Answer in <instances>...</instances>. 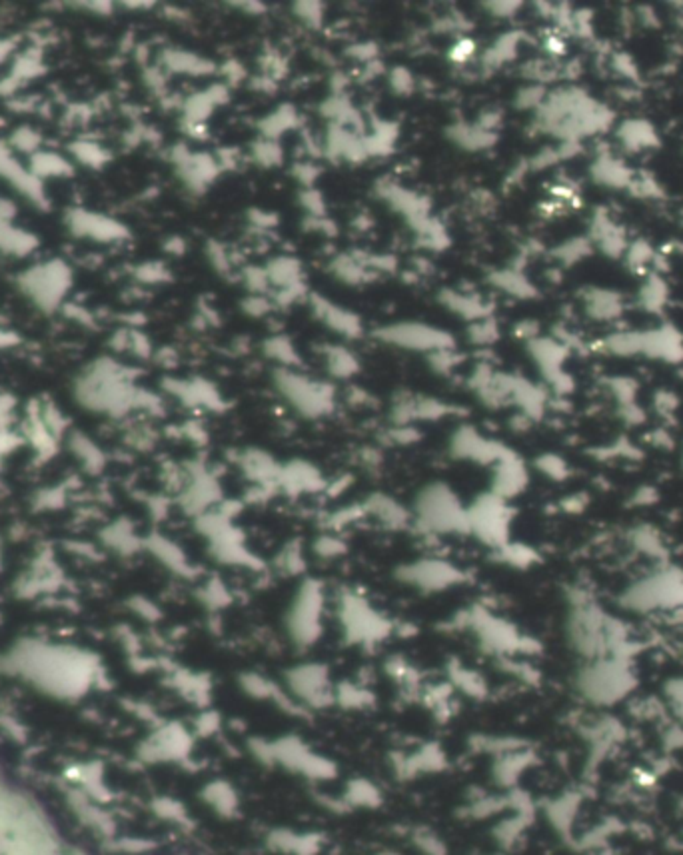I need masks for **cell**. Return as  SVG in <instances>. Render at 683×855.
Masks as SVG:
<instances>
[{"instance_id": "cell-1", "label": "cell", "mask_w": 683, "mask_h": 855, "mask_svg": "<svg viewBox=\"0 0 683 855\" xmlns=\"http://www.w3.org/2000/svg\"><path fill=\"white\" fill-rule=\"evenodd\" d=\"M566 637L571 650L584 661L627 655L630 647V634L624 621L603 610L590 591L582 588L568 591Z\"/></svg>"}, {"instance_id": "cell-2", "label": "cell", "mask_w": 683, "mask_h": 855, "mask_svg": "<svg viewBox=\"0 0 683 855\" xmlns=\"http://www.w3.org/2000/svg\"><path fill=\"white\" fill-rule=\"evenodd\" d=\"M638 685L633 666L627 655L582 661L574 676L579 698L593 708H611L624 701Z\"/></svg>"}, {"instance_id": "cell-3", "label": "cell", "mask_w": 683, "mask_h": 855, "mask_svg": "<svg viewBox=\"0 0 683 855\" xmlns=\"http://www.w3.org/2000/svg\"><path fill=\"white\" fill-rule=\"evenodd\" d=\"M412 518L426 534H467V506L444 482H432L418 492Z\"/></svg>"}, {"instance_id": "cell-4", "label": "cell", "mask_w": 683, "mask_h": 855, "mask_svg": "<svg viewBox=\"0 0 683 855\" xmlns=\"http://www.w3.org/2000/svg\"><path fill=\"white\" fill-rule=\"evenodd\" d=\"M274 386L294 410L304 418H322L336 406V390L330 382L310 378L296 368H276Z\"/></svg>"}, {"instance_id": "cell-5", "label": "cell", "mask_w": 683, "mask_h": 855, "mask_svg": "<svg viewBox=\"0 0 683 855\" xmlns=\"http://www.w3.org/2000/svg\"><path fill=\"white\" fill-rule=\"evenodd\" d=\"M619 604L627 610H633L638 614L656 612V610H671V607L683 606V574L665 567L657 570L656 574L646 575L627 588Z\"/></svg>"}, {"instance_id": "cell-6", "label": "cell", "mask_w": 683, "mask_h": 855, "mask_svg": "<svg viewBox=\"0 0 683 855\" xmlns=\"http://www.w3.org/2000/svg\"><path fill=\"white\" fill-rule=\"evenodd\" d=\"M514 510L510 502L499 495L486 492L480 494L467 506V534H472L491 550L504 548L510 543Z\"/></svg>"}, {"instance_id": "cell-7", "label": "cell", "mask_w": 683, "mask_h": 855, "mask_svg": "<svg viewBox=\"0 0 683 855\" xmlns=\"http://www.w3.org/2000/svg\"><path fill=\"white\" fill-rule=\"evenodd\" d=\"M324 606L326 594L322 583L312 578L302 582L286 614V628L298 645H312L320 637Z\"/></svg>"}, {"instance_id": "cell-8", "label": "cell", "mask_w": 683, "mask_h": 855, "mask_svg": "<svg viewBox=\"0 0 683 855\" xmlns=\"http://www.w3.org/2000/svg\"><path fill=\"white\" fill-rule=\"evenodd\" d=\"M374 338L388 346H396L408 352H422L430 356L434 352L454 350L456 340L450 332L422 322H396L378 328Z\"/></svg>"}, {"instance_id": "cell-9", "label": "cell", "mask_w": 683, "mask_h": 855, "mask_svg": "<svg viewBox=\"0 0 683 855\" xmlns=\"http://www.w3.org/2000/svg\"><path fill=\"white\" fill-rule=\"evenodd\" d=\"M338 610L346 636L354 642H378L390 634L392 623L356 591H342Z\"/></svg>"}, {"instance_id": "cell-10", "label": "cell", "mask_w": 683, "mask_h": 855, "mask_svg": "<svg viewBox=\"0 0 683 855\" xmlns=\"http://www.w3.org/2000/svg\"><path fill=\"white\" fill-rule=\"evenodd\" d=\"M396 578L410 588L426 591V594H436V591H446L464 583L466 574L458 566L446 562V559L424 558L400 566L398 572H396Z\"/></svg>"}, {"instance_id": "cell-11", "label": "cell", "mask_w": 683, "mask_h": 855, "mask_svg": "<svg viewBox=\"0 0 683 855\" xmlns=\"http://www.w3.org/2000/svg\"><path fill=\"white\" fill-rule=\"evenodd\" d=\"M510 452L504 444L482 436L474 426H459L450 438L451 458L482 463V466H496Z\"/></svg>"}, {"instance_id": "cell-12", "label": "cell", "mask_w": 683, "mask_h": 855, "mask_svg": "<svg viewBox=\"0 0 683 855\" xmlns=\"http://www.w3.org/2000/svg\"><path fill=\"white\" fill-rule=\"evenodd\" d=\"M467 623L478 631V636L483 644L491 650L498 652H512L518 650L523 644V637H520L515 628H512L510 623L496 618L483 610H474L467 618Z\"/></svg>"}, {"instance_id": "cell-13", "label": "cell", "mask_w": 683, "mask_h": 855, "mask_svg": "<svg viewBox=\"0 0 683 855\" xmlns=\"http://www.w3.org/2000/svg\"><path fill=\"white\" fill-rule=\"evenodd\" d=\"M308 302H310V308L314 312V316L320 320L324 326H328L332 332L344 336L348 340H356L362 336L364 328L358 314L336 306V304L326 300L320 294H308Z\"/></svg>"}, {"instance_id": "cell-14", "label": "cell", "mask_w": 683, "mask_h": 855, "mask_svg": "<svg viewBox=\"0 0 683 855\" xmlns=\"http://www.w3.org/2000/svg\"><path fill=\"white\" fill-rule=\"evenodd\" d=\"M236 466L242 474L256 486V490H272L278 487V476H280L282 463H278L268 452L260 447H246L236 455Z\"/></svg>"}, {"instance_id": "cell-15", "label": "cell", "mask_w": 683, "mask_h": 855, "mask_svg": "<svg viewBox=\"0 0 683 855\" xmlns=\"http://www.w3.org/2000/svg\"><path fill=\"white\" fill-rule=\"evenodd\" d=\"M528 468L518 455L510 452L504 455L494 466V476H491V487L490 492L499 495L510 502L515 495H520L528 486Z\"/></svg>"}, {"instance_id": "cell-16", "label": "cell", "mask_w": 683, "mask_h": 855, "mask_svg": "<svg viewBox=\"0 0 683 855\" xmlns=\"http://www.w3.org/2000/svg\"><path fill=\"white\" fill-rule=\"evenodd\" d=\"M322 487H326V479L314 463L304 460L282 463L280 476H278V490L300 495L306 492H318L322 490Z\"/></svg>"}, {"instance_id": "cell-17", "label": "cell", "mask_w": 683, "mask_h": 855, "mask_svg": "<svg viewBox=\"0 0 683 855\" xmlns=\"http://www.w3.org/2000/svg\"><path fill=\"white\" fill-rule=\"evenodd\" d=\"M290 685L300 698H306L310 701H324L328 695V674L322 666L308 663V666L296 668L290 674Z\"/></svg>"}, {"instance_id": "cell-18", "label": "cell", "mask_w": 683, "mask_h": 855, "mask_svg": "<svg viewBox=\"0 0 683 855\" xmlns=\"http://www.w3.org/2000/svg\"><path fill=\"white\" fill-rule=\"evenodd\" d=\"M362 510H364V516L376 518L380 524L386 527H392V530L408 526L412 519L410 511L404 508L400 502H396L386 494H372L370 498L362 503Z\"/></svg>"}, {"instance_id": "cell-19", "label": "cell", "mask_w": 683, "mask_h": 855, "mask_svg": "<svg viewBox=\"0 0 683 855\" xmlns=\"http://www.w3.org/2000/svg\"><path fill=\"white\" fill-rule=\"evenodd\" d=\"M438 300L442 306H446L450 312H454V314H458L459 318L467 320V322H475V320L490 316L488 304H483L480 296L475 294H462L458 290H451V288H444L438 296Z\"/></svg>"}, {"instance_id": "cell-20", "label": "cell", "mask_w": 683, "mask_h": 855, "mask_svg": "<svg viewBox=\"0 0 683 855\" xmlns=\"http://www.w3.org/2000/svg\"><path fill=\"white\" fill-rule=\"evenodd\" d=\"M446 136L450 139V142L456 144L458 148L467 152H478V150L494 146L496 144V132H488L478 124H467V123H456L448 126Z\"/></svg>"}, {"instance_id": "cell-21", "label": "cell", "mask_w": 683, "mask_h": 855, "mask_svg": "<svg viewBox=\"0 0 683 855\" xmlns=\"http://www.w3.org/2000/svg\"><path fill=\"white\" fill-rule=\"evenodd\" d=\"M320 354L324 358L326 370L334 378H350L356 372L360 370V362L350 350L346 346H340V344H328V346H320Z\"/></svg>"}, {"instance_id": "cell-22", "label": "cell", "mask_w": 683, "mask_h": 855, "mask_svg": "<svg viewBox=\"0 0 683 855\" xmlns=\"http://www.w3.org/2000/svg\"><path fill=\"white\" fill-rule=\"evenodd\" d=\"M264 270H266L270 286H274L276 290H284V288L296 286L302 282L300 260L292 258V256H276V258H272L266 264Z\"/></svg>"}, {"instance_id": "cell-23", "label": "cell", "mask_w": 683, "mask_h": 855, "mask_svg": "<svg viewBox=\"0 0 683 855\" xmlns=\"http://www.w3.org/2000/svg\"><path fill=\"white\" fill-rule=\"evenodd\" d=\"M166 64H169V68L177 72H186V75H198V76L212 75V72L216 70V64L210 62L208 59H204V56H196V54L180 52V51L169 52V56H166Z\"/></svg>"}, {"instance_id": "cell-24", "label": "cell", "mask_w": 683, "mask_h": 855, "mask_svg": "<svg viewBox=\"0 0 683 855\" xmlns=\"http://www.w3.org/2000/svg\"><path fill=\"white\" fill-rule=\"evenodd\" d=\"M296 124H298L296 110H294L292 107L278 108L276 112H272V115L266 116L260 123L262 139L278 140V136H282L284 132H288V131H292V128H296Z\"/></svg>"}, {"instance_id": "cell-25", "label": "cell", "mask_w": 683, "mask_h": 855, "mask_svg": "<svg viewBox=\"0 0 683 855\" xmlns=\"http://www.w3.org/2000/svg\"><path fill=\"white\" fill-rule=\"evenodd\" d=\"M262 348H264V354L268 358H272L276 360L278 368H298L300 366V356H298V352L296 348H294V344L286 338V336H272V338H268L264 344H262Z\"/></svg>"}, {"instance_id": "cell-26", "label": "cell", "mask_w": 683, "mask_h": 855, "mask_svg": "<svg viewBox=\"0 0 683 855\" xmlns=\"http://www.w3.org/2000/svg\"><path fill=\"white\" fill-rule=\"evenodd\" d=\"M330 272L344 284H360L368 280L366 268L352 254H342L330 262Z\"/></svg>"}, {"instance_id": "cell-27", "label": "cell", "mask_w": 683, "mask_h": 855, "mask_svg": "<svg viewBox=\"0 0 683 855\" xmlns=\"http://www.w3.org/2000/svg\"><path fill=\"white\" fill-rule=\"evenodd\" d=\"M274 566H276V570L284 574V575H298V574L304 572L306 558H304V550H302L300 542L286 543V546L276 554Z\"/></svg>"}, {"instance_id": "cell-28", "label": "cell", "mask_w": 683, "mask_h": 855, "mask_svg": "<svg viewBox=\"0 0 683 855\" xmlns=\"http://www.w3.org/2000/svg\"><path fill=\"white\" fill-rule=\"evenodd\" d=\"M496 558L499 562L514 567H528L538 562L536 550H531L526 546V543H518V542H510L506 543L504 548L496 550Z\"/></svg>"}, {"instance_id": "cell-29", "label": "cell", "mask_w": 683, "mask_h": 855, "mask_svg": "<svg viewBox=\"0 0 683 855\" xmlns=\"http://www.w3.org/2000/svg\"><path fill=\"white\" fill-rule=\"evenodd\" d=\"M250 154H252L254 162H256L258 166H264V168L280 166L282 160H284V152H282L280 142L270 140V139H262V136L252 144Z\"/></svg>"}, {"instance_id": "cell-30", "label": "cell", "mask_w": 683, "mask_h": 855, "mask_svg": "<svg viewBox=\"0 0 683 855\" xmlns=\"http://www.w3.org/2000/svg\"><path fill=\"white\" fill-rule=\"evenodd\" d=\"M490 282L494 284L496 288H499V290H504L507 294H514V296H520V298H526V296L530 294H534V290L528 286L526 280H523L518 272H514V270H504V272H494V274L490 276Z\"/></svg>"}, {"instance_id": "cell-31", "label": "cell", "mask_w": 683, "mask_h": 855, "mask_svg": "<svg viewBox=\"0 0 683 855\" xmlns=\"http://www.w3.org/2000/svg\"><path fill=\"white\" fill-rule=\"evenodd\" d=\"M216 104L210 99L208 92L190 96L184 102V120L190 124H204V120L212 115Z\"/></svg>"}, {"instance_id": "cell-32", "label": "cell", "mask_w": 683, "mask_h": 855, "mask_svg": "<svg viewBox=\"0 0 683 855\" xmlns=\"http://www.w3.org/2000/svg\"><path fill=\"white\" fill-rule=\"evenodd\" d=\"M498 324L490 316L470 322V328H467V340L475 344V346H490V344L498 340Z\"/></svg>"}, {"instance_id": "cell-33", "label": "cell", "mask_w": 683, "mask_h": 855, "mask_svg": "<svg viewBox=\"0 0 683 855\" xmlns=\"http://www.w3.org/2000/svg\"><path fill=\"white\" fill-rule=\"evenodd\" d=\"M292 12L302 24H306L308 28L318 30L324 22V4L322 3H308V0H306V3H296V4H292Z\"/></svg>"}, {"instance_id": "cell-34", "label": "cell", "mask_w": 683, "mask_h": 855, "mask_svg": "<svg viewBox=\"0 0 683 855\" xmlns=\"http://www.w3.org/2000/svg\"><path fill=\"white\" fill-rule=\"evenodd\" d=\"M206 254H208V260L212 262V266L218 274H228V272L232 270V254L228 252L226 246L216 242V240H208V242H206Z\"/></svg>"}, {"instance_id": "cell-35", "label": "cell", "mask_w": 683, "mask_h": 855, "mask_svg": "<svg viewBox=\"0 0 683 855\" xmlns=\"http://www.w3.org/2000/svg\"><path fill=\"white\" fill-rule=\"evenodd\" d=\"M244 284L248 288L250 294L256 296H268L270 282L266 276V270L260 266H248L244 270Z\"/></svg>"}, {"instance_id": "cell-36", "label": "cell", "mask_w": 683, "mask_h": 855, "mask_svg": "<svg viewBox=\"0 0 683 855\" xmlns=\"http://www.w3.org/2000/svg\"><path fill=\"white\" fill-rule=\"evenodd\" d=\"M300 204L304 206L306 216H314V218H324L326 216V202L324 196L316 188H304L298 194Z\"/></svg>"}, {"instance_id": "cell-37", "label": "cell", "mask_w": 683, "mask_h": 855, "mask_svg": "<svg viewBox=\"0 0 683 855\" xmlns=\"http://www.w3.org/2000/svg\"><path fill=\"white\" fill-rule=\"evenodd\" d=\"M428 362H430V366L434 368V372L450 374L459 362H462V356L458 354L456 348L454 350H442V352H434V354L428 356Z\"/></svg>"}, {"instance_id": "cell-38", "label": "cell", "mask_w": 683, "mask_h": 855, "mask_svg": "<svg viewBox=\"0 0 683 855\" xmlns=\"http://www.w3.org/2000/svg\"><path fill=\"white\" fill-rule=\"evenodd\" d=\"M390 88H392V92L394 94H398V96H410L412 92H414V88H416V83H414V76H412V72L408 68H404V67H396L390 70Z\"/></svg>"}, {"instance_id": "cell-39", "label": "cell", "mask_w": 683, "mask_h": 855, "mask_svg": "<svg viewBox=\"0 0 683 855\" xmlns=\"http://www.w3.org/2000/svg\"><path fill=\"white\" fill-rule=\"evenodd\" d=\"M536 466H538L539 471H542V474H546L547 478H552V479H563L568 476L566 462L558 458V455L546 454V455H542V458H538Z\"/></svg>"}, {"instance_id": "cell-40", "label": "cell", "mask_w": 683, "mask_h": 855, "mask_svg": "<svg viewBox=\"0 0 683 855\" xmlns=\"http://www.w3.org/2000/svg\"><path fill=\"white\" fill-rule=\"evenodd\" d=\"M242 310L244 314H248L252 318H262L274 310V304L270 300V296L250 294L242 300Z\"/></svg>"}, {"instance_id": "cell-41", "label": "cell", "mask_w": 683, "mask_h": 855, "mask_svg": "<svg viewBox=\"0 0 683 855\" xmlns=\"http://www.w3.org/2000/svg\"><path fill=\"white\" fill-rule=\"evenodd\" d=\"M475 54V43L472 38H458L454 44L450 46V51H448V60L451 64H458V67H462V64L466 62H470L472 56Z\"/></svg>"}, {"instance_id": "cell-42", "label": "cell", "mask_w": 683, "mask_h": 855, "mask_svg": "<svg viewBox=\"0 0 683 855\" xmlns=\"http://www.w3.org/2000/svg\"><path fill=\"white\" fill-rule=\"evenodd\" d=\"M316 554L318 556H322V558H334V556H340L342 551H344V542L338 540V538H334V535H324V538H320L316 542Z\"/></svg>"}, {"instance_id": "cell-43", "label": "cell", "mask_w": 683, "mask_h": 855, "mask_svg": "<svg viewBox=\"0 0 683 855\" xmlns=\"http://www.w3.org/2000/svg\"><path fill=\"white\" fill-rule=\"evenodd\" d=\"M228 599H230L228 590L222 586L220 582H210L208 586H206V604L208 606L218 607L222 604H226Z\"/></svg>"}, {"instance_id": "cell-44", "label": "cell", "mask_w": 683, "mask_h": 855, "mask_svg": "<svg viewBox=\"0 0 683 855\" xmlns=\"http://www.w3.org/2000/svg\"><path fill=\"white\" fill-rule=\"evenodd\" d=\"M667 701L671 703L675 714L683 717V679H673L671 684H667Z\"/></svg>"}, {"instance_id": "cell-45", "label": "cell", "mask_w": 683, "mask_h": 855, "mask_svg": "<svg viewBox=\"0 0 683 855\" xmlns=\"http://www.w3.org/2000/svg\"><path fill=\"white\" fill-rule=\"evenodd\" d=\"M483 11L490 12L496 19H507L520 11L518 3H483Z\"/></svg>"}, {"instance_id": "cell-46", "label": "cell", "mask_w": 683, "mask_h": 855, "mask_svg": "<svg viewBox=\"0 0 683 855\" xmlns=\"http://www.w3.org/2000/svg\"><path fill=\"white\" fill-rule=\"evenodd\" d=\"M318 174H320V170L314 164H296V168H294V176L300 180V184L304 188H312V184L314 180L318 178Z\"/></svg>"}, {"instance_id": "cell-47", "label": "cell", "mask_w": 683, "mask_h": 855, "mask_svg": "<svg viewBox=\"0 0 683 855\" xmlns=\"http://www.w3.org/2000/svg\"><path fill=\"white\" fill-rule=\"evenodd\" d=\"M542 96H544V92L539 91V86L523 88V91L518 94V99H515V107H518V108L536 107V104L542 100Z\"/></svg>"}, {"instance_id": "cell-48", "label": "cell", "mask_w": 683, "mask_h": 855, "mask_svg": "<svg viewBox=\"0 0 683 855\" xmlns=\"http://www.w3.org/2000/svg\"><path fill=\"white\" fill-rule=\"evenodd\" d=\"M222 75L226 76L228 86H230V84L242 83V80L246 78V70L242 68V64L238 60H228L224 67H222Z\"/></svg>"}, {"instance_id": "cell-49", "label": "cell", "mask_w": 683, "mask_h": 855, "mask_svg": "<svg viewBox=\"0 0 683 855\" xmlns=\"http://www.w3.org/2000/svg\"><path fill=\"white\" fill-rule=\"evenodd\" d=\"M248 220H250L256 228L266 230V228L276 226V224H278V216H276V214L262 212V210H250V212H248Z\"/></svg>"}, {"instance_id": "cell-50", "label": "cell", "mask_w": 683, "mask_h": 855, "mask_svg": "<svg viewBox=\"0 0 683 855\" xmlns=\"http://www.w3.org/2000/svg\"><path fill=\"white\" fill-rule=\"evenodd\" d=\"M354 59H358V60H364V62H372V60H376V44H372V43H364V44H354L350 51Z\"/></svg>"}, {"instance_id": "cell-51", "label": "cell", "mask_w": 683, "mask_h": 855, "mask_svg": "<svg viewBox=\"0 0 683 855\" xmlns=\"http://www.w3.org/2000/svg\"><path fill=\"white\" fill-rule=\"evenodd\" d=\"M238 6H242V11L248 14H264L266 11V6L262 3H240Z\"/></svg>"}]
</instances>
